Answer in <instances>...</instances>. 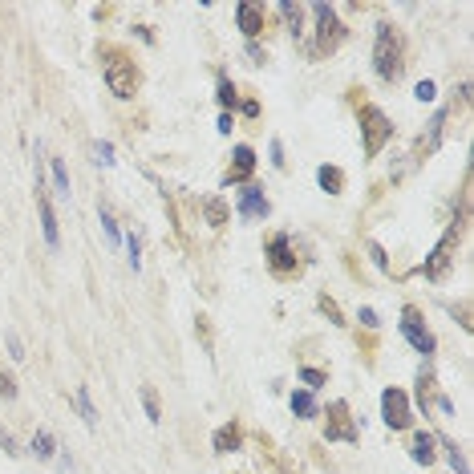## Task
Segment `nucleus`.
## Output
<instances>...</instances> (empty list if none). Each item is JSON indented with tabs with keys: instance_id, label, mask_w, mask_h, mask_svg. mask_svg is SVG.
Here are the masks:
<instances>
[{
	"instance_id": "obj_34",
	"label": "nucleus",
	"mask_w": 474,
	"mask_h": 474,
	"mask_svg": "<svg viewBox=\"0 0 474 474\" xmlns=\"http://www.w3.org/2000/svg\"><path fill=\"white\" fill-rule=\"evenodd\" d=\"M8 357H16V361L25 357V345H21V337H12V333H8Z\"/></svg>"
},
{
	"instance_id": "obj_35",
	"label": "nucleus",
	"mask_w": 474,
	"mask_h": 474,
	"mask_svg": "<svg viewBox=\"0 0 474 474\" xmlns=\"http://www.w3.org/2000/svg\"><path fill=\"white\" fill-rule=\"evenodd\" d=\"M361 324H365V329H377L381 320H377V312H373V308H361Z\"/></svg>"
},
{
	"instance_id": "obj_11",
	"label": "nucleus",
	"mask_w": 474,
	"mask_h": 474,
	"mask_svg": "<svg viewBox=\"0 0 474 474\" xmlns=\"http://www.w3.org/2000/svg\"><path fill=\"white\" fill-rule=\"evenodd\" d=\"M329 430H324V438L329 442H337V438H345V442H357V430L348 426V405L345 401H337V405H329Z\"/></svg>"
},
{
	"instance_id": "obj_33",
	"label": "nucleus",
	"mask_w": 474,
	"mask_h": 474,
	"mask_svg": "<svg viewBox=\"0 0 474 474\" xmlns=\"http://www.w3.org/2000/svg\"><path fill=\"white\" fill-rule=\"evenodd\" d=\"M0 397H16V381H12L4 369H0Z\"/></svg>"
},
{
	"instance_id": "obj_10",
	"label": "nucleus",
	"mask_w": 474,
	"mask_h": 474,
	"mask_svg": "<svg viewBox=\"0 0 474 474\" xmlns=\"http://www.w3.org/2000/svg\"><path fill=\"white\" fill-rule=\"evenodd\" d=\"M37 207H41V231H45V244L57 252L61 248V231H57V215H53V203L45 195V182L37 178Z\"/></svg>"
},
{
	"instance_id": "obj_40",
	"label": "nucleus",
	"mask_w": 474,
	"mask_h": 474,
	"mask_svg": "<svg viewBox=\"0 0 474 474\" xmlns=\"http://www.w3.org/2000/svg\"><path fill=\"white\" fill-rule=\"evenodd\" d=\"M248 57L259 65V61H263V49H259V45H248Z\"/></svg>"
},
{
	"instance_id": "obj_6",
	"label": "nucleus",
	"mask_w": 474,
	"mask_h": 474,
	"mask_svg": "<svg viewBox=\"0 0 474 474\" xmlns=\"http://www.w3.org/2000/svg\"><path fill=\"white\" fill-rule=\"evenodd\" d=\"M381 418H386L389 430H405L414 422V401H410L405 389H397V386L381 389Z\"/></svg>"
},
{
	"instance_id": "obj_21",
	"label": "nucleus",
	"mask_w": 474,
	"mask_h": 474,
	"mask_svg": "<svg viewBox=\"0 0 474 474\" xmlns=\"http://www.w3.org/2000/svg\"><path fill=\"white\" fill-rule=\"evenodd\" d=\"M142 410H146V418H150V422H163V405H158L154 386H142Z\"/></svg>"
},
{
	"instance_id": "obj_20",
	"label": "nucleus",
	"mask_w": 474,
	"mask_h": 474,
	"mask_svg": "<svg viewBox=\"0 0 474 474\" xmlns=\"http://www.w3.org/2000/svg\"><path fill=\"white\" fill-rule=\"evenodd\" d=\"M33 454H37V458H45V462L57 454V442H53V434H45V430L33 434Z\"/></svg>"
},
{
	"instance_id": "obj_30",
	"label": "nucleus",
	"mask_w": 474,
	"mask_h": 474,
	"mask_svg": "<svg viewBox=\"0 0 474 474\" xmlns=\"http://www.w3.org/2000/svg\"><path fill=\"white\" fill-rule=\"evenodd\" d=\"M126 252H130V268L138 272V268H142V248H138V239H134V235L126 239Z\"/></svg>"
},
{
	"instance_id": "obj_39",
	"label": "nucleus",
	"mask_w": 474,
	"mask_h": 474,
	"mask_svg": "<svg viewBox=\"0 0 474 474\" xmlns=\"http://www.w3.org/2000/svg\"><path fill=\"white\" fill-rule=\"evenodd\" d=\"M231 122H235V118H231V114H227V110H223V114H219V134H231Z\"/></svg>"
},
{
	"instance_id": "obj_4",
	"label": "nucleus",
	"mask_w": 474,
	"mask_h": 474,
	"mask_svg": "<svg viewBox=\"0 0 474 474\" xmlns=\"http://www.w3.org/2000/svg\"><path fill=\"white\" fill-rule=\"evenodd\" d=\"M389 118L377 110V106H361V142H365V154L373 158V154H381V146L389 142Z\"/></svg>"
},
{
	"instance_id": "obj_32",
	"label": "nucleus",
	"mask_w": 474,
	"mask_h": 474,
	"mask_svg": "<svg viewBox=\"0 0 474 474\" xmlns=\"http://www.w3.org/2000/svg\"><path fill=\"white\" fill-rule=\"evenodd\" d=\"M320 312H324V316H333V320H337V324H341V320H345V316H341V308H337V304L329 300V296H320Z\"/></svg>"
},
{
	"instance_id": "obj_24",
	"label": "nucleus",
	"mask_w": 474,
	"mask_h": 474,
	"mask_svg": "<svg viewBox=\"0 0 474 474\" xmlns=\"http://www.w3.org/2000/svg\"><path fill=\"white\" fill-rule=\"evenodd\" d=\"M49 171H53V187H57V195H69V174H65V163H61V158H49Z\"/></svg>"
},
{
	"instance_id": "obj_1",
	"label": "nucleus",
	"mask_w": 474,
	"mask_h": 474,
	"mask_svg": "<svg viewBox=\"0 0 474 474\" xmlns=\"http://www.w3.org/2000/svg\"><path fill=\"white\" fill-rule=\"evenodd\" d=\"M401 61H405V37L397 33V25L381 21V25H377V37H373V73H377L381 82H393L397 69H401Z\"/></svg>"
},
{
	"instance_id": "obj_16",
	"label": "nucleus",
	"mask_w": 474,
	"mask_h": 474,
	"mask_svg": "<svg viewBox=\"0 0 474 474\" xmlns=\"http://www.w3.org/2000/svg\"><path fill=\"white\" fill-rule=\"evenodd\" d=\"M276 12H280V16L288 21L292 37L300 41V37H304V4H292V0H280V4H276Z\"/></svg>"
},
{
	"instance_id": "obj_28",
	"label": "nucleus",
	"mask_w": 474,
	"mask_h": 474,
	"mask_svg": "<svg viewBox=\"0 0 474 474\" xmlns=\"http://www.w3.org/2000/svg\"><path fill=\"white\" fill-rule=\"evenodd\" d=\"M207 219H211V227H223V219H227V203H223V199H211V203H207Z\"/></svg>"
},
{
	"instance_id": "obj_9",
	"label": "nucleus",
	"mask_w": 474,
	"mask_h": 474,
	"mask_svg": "<svg viewBox=\"0 0 474 474\" xmlns=\"http://www.w3.org/2000/svg\"><path fill=\"white\" fill-rule=\"evenodd\" d=\"M235 211H239L244 219H268V215H272V203L263 199V187H259V182H248V187L239 191Z\"/></svg>"
},
{
	"instance_id": "obj_7",
	"label": "nucleus",
	"mask_w": 474,
	"mask_h": 474,
	"mask_svg": "<svg viewBox=\"0 0 474 474\" xmlns=\"http://www.w3.org/2000/svg\"><path fill=\"white\" fill-rule=\"evenodd\" d=\"M401 337H405L410 345L418 348L426 361H430L434 348H438V341L430 337V329H426V320H422V312H418L414 304H405V308H401Z\"/></svg>"
},
{
	"instance_id": "obj_13",
	"label": "nucleus",
	"mask_w": 474,
	"mask_h": 474,
	"mask_svg": "<svg viewBox=\"0 0 474 474\" xmlns=\"http://www.w3.org/2000/svg\"><path fill=\"white\" fill-rule=\"evenodd\" d=\"M235 21H239L244 37H248V41H256L259 29H263V4H239V8H235Z\"/></svg>"
},
{
	"instance_id": "obj_17",
	"label": "nucleus",
	"mask_w": 474,
	"mask_h": 474,
	"mask_svg": "<svg viewBox=\"0 0 474 474\" xmlns=\"http://www.w3.org/2000/svg\"><path fill=\"white\" fill-rule=\"evenodd\" d=\"M211 446H215L219 454H235V450H239V422H227L223 430H215Z\"/></svg>"
},
{
	"instance_id": "obj_27",
	"label": "nucleus",
	"mask_w": 474,
	"mask_h": 474,
	"mask_svg": "<svg viewBox=\"0 0 474 474\" xmlns=\"http://www.w3.org/2000/svg\"><path fill=\"white\" fill-rule=\"evenodd\" d=\"M300 381L308 389H320L324 381H329V373H324V369H308V365H304V369H300Z\"/></svg>"
},
{
	"instance_id": "obj_37",
	"label": "nucleus",
	"mask_w": 474,
	"mask_h": 474,
	"mask_svg": "<svg viewBox=\"0 0 474 474\" xmlns=\"http://www.w3.org/2000/svg\"><path fill=\"white\" fill-rule=\"evenodd\" d=\"M272 163L284 167V146H280V138H272Z\"/></svg>"
},
{
	"instance_id": "obj_14",
	"label": "nucleus",
	"mask_w": 474,
	"mask_h": 474,
	"mask_svg": "<svg viewBox=\"0 0 474 474\" xmlns=\"http://www.w3.org/2000/svg\"><path fill=\"white\" fill-rule=\"evenodd\" d=\"M410 458L418 462V466H434V434H426V430H418L414 434V442H410Z\"/></svg>"
},
{
	"instance_id": "obj_3",
	"label": "nucleus",
	"mask_w": 474,
	"mask_h": 474,
	"mask_svg": "<svg viewBox=\"0 0 474 474\" xmlns=\"http://www.w3.org/2000/svg\"><path fill=\"white\" fill-rule=\"evenodd\" d=\"M458 239H462V215H454V223H450V227H446V235H442V244L430 252L426 268H422V272H426V280H434V284H438V280L446 276V268H450V259H454Z\"/></svg>"
},
{
	"instance_id": "obj_25",
	"label": "nucleus",
	"mask_w": 474,
	"mask_h": 474,
	"mask_svg": "<svg viewBox=\"0 0 474 474\" xmlns=\"http://www.w3.org/2000/svg\"><path fill=\"white\" fill-rule=\"evenodd\" d=\"M97 215H102V227H106V235H110V244L118 248V244H122V227L114 223V215H110V207L102 203V211H97Z\"/></svg>"
},
{
	"instance_id": "obj_15",
	"label": "nucleus",
	"mask_w": 474,
	"mask_h": 474,
	"mask_svg": "<svg viewBox=\"0 0 474 474\" xmlns=\"http://www.w3.org/2000/svg\"><path fill=\"white\" fill-rule=\"evenodd\" d=\"M442 122H446V110H438L430 122H426V134H422V142H418V158H426L434 146L442 142Z\"/></svg>"
},
{
	"instance_id": "obj_29",
	"label": "nucleus",
	"mask_w": 474,
	"mask_h": 474,
	"mask_svg": "<svg viewBox=\"0 0 474 474\" xmlns=\"http://www.w3.org/2000/svg\"><path fill=\"white\" fill-rule=\"evenodd\" d=\"M93 154H97V163H102V167H110V163H114V146H110L106 138H97V142H93Z\"/></svg>"
},
{
	"instance_id": "obj_19",
	"label": "nucleus",
	"mask_w": 474,
	"mask_h": 474,
	"mask_svg": "<svg viewBox=\"0 0 474 474\" xmlns=\"http://www.w3.org/2000/svg\"><path fill=\"white\" fill-rule=\"evenodd\" d=\"M292 414H296V418H316V401H312V393H308V389L292 393Z\"/></svg>"
},
{
	"instance_id": "obj_12",
	"label": "nucleus",
	"mask_w": 474,
	"mask_h": 474,
	"mask_svg": "<svg viewBox=\"0 0 474 474\" xmlns=\"http://www.w3.org/2000/svg\"><path fill=\"white\" fill-rule=\"evenodd\" d=\"M256 167V154H252V146H235V154H231V171L223 174V187H231V182H239V178H248Z\"/></svg>"
},
{
	"instance_id": "obj_23",
	"label": "nucleus",
	"mask_w": 474,
	"mask_h": 474,
	"mask_svg": "<svg viewBox=\"0 0 474 474\" xmlns=\"http://www.w3.org/2000/svg\"><path fill=\"white\" fill-rule=\"evenodd\" d=\"M215 97L223 102V106H227V114L239 106V97H235V86H231V78H227V73H219V93H215Z\"/></svg>"
},
{
	"instance_id": "obj_2",
	"label": "nucleus",
	"mask_w": 474,
	"mask_h": 474,
	"mask_svg": "<svg viewBox=\"0 0 474 474\" xmlns=\"http://www.w3.org/2000/svg\"><path fill=\"white\" fill-rule=\"evenodd\" d=\"M312 16H316V45H312V53H333L341 37H345V25H341V16H337V8L333 4H324V0H316L312 4Z\"/></svg>"
},
{
	"instance_id": "obj_8",
	"label": "nucleus",
	"mask_w": 474,
	"mask_h": 474,
	"mask_svg": "<svg viewBox=\"0 0 474 474\" xmlns=\"http://www.w3.org/2000/svg\"><path fill=\"white\" fill-rule=\"evenodd\" d=\"M268 263H272L276 276H292V272L300 268V256L292 252V239H288V235H272V239H268Z\"/></svg>"
},
{
	"instance_id": "obj_26",
	"label": "nucleus",
	"mask_w": 474,
	"mask_h": 474,
	"mask_svg": "<svg viewBox=\"0 0 474 474\" xmlns=\"http://www.w3.org/2000/svg\"><path fill=\"white\" fill-rule=\"evenodd\" d=\"M78 410H82V418H86V426H97V410H93V401H89L86 386L78 389Z\"/></svg>"
},
{
	"instance_id": "obj_38",
	"label": "nucleus",
	"mask_w": 474,
	"mask_h": 474,
	"mask_svg": "<svg viewBox=\"0 0 474 474\" xmlns=\"http://www.w3.org/2000/svg\"><path fill=\"white\" fill-rule=\"evenodd\" d=\"M418 97H422V102H434V97H438V93H434V82H422V86H418Z\"/></svg>"
},
{
	"instance_id": "obj_22",
	"label": "nucleus",
	"mask_w": 474,
	"mask_h": 474,
	"mask_svg": "<svg viewBox=\"0 0 474 474\" xmlns=\"http://www.w3.org/2000/svg\"><path fill=\"white\" fill-rule=\"evenodd\" d=\"M442 442V450H446V458H450V466L458 474H471V466H466V458H462V450H458V442H450V438H438Z\"/></svg>"
},
{
	"instance_id": "obj_36",
	"label": "nucleus",
	"mask_w": 474,
	"mask_h": 474,
	"mask_svg": "<svg viewBox=\"0 0 474 474\" xmlns=\"http://www.w3.org/2000/svg\"><path fill=\"white\" fill-rule=\"evenodd\" d=\"M369 256H373V263H377V268H381V272H386V268H389V259H386V252H381V248H377V244H373V248H369Z\"/></svg>"
},
{
	"instance_id": "obj_5",
	"label": "nucleus",
	"mask_w": 474,
	"mask_h": 474,
	"mask_svg": "<svg viewBox=\"0 0 474 474\" xmlns=\"http://www.w3.org/2000/svg\"><path fill=\"white\" fill-rule=\"evenodd\" d=\"M106 86L114 89V97H134L138 93V65L130 61L126 53H114V61L106 65Z\"/></svg>"
},
{
	"instance_id": "obj_18",
	"label": "nucleus",
	"mask_w": 474,
	"mask_h": 474,
	"mask_svg": "<svg viewBox=\"0 0 474 474\" xmlns=\"http://www.w3.org/2000/svg\"><path fill=\"white\" fill-rule=\"evenodd\" d=\"M316 182H320V191H329V195H341V187H345V174L337 171V167H320V171H316Z\"/></svg>"
},
{
	"instance_id": "obj_31",
	"label": "nucleus",
	"mask_w": 474,
	"mask_h": 474,
	"mask_svg": "<svg viewBox=\"0 0 474 474\" xmlns=\"http://www.w3.org/2000/svg\"><path fill=\"white\" fill-rule=\"evenodd\" d=\"M0 450H4V454H21V446H16V438H12V434L4 430V426H0Z\"/></svg>"
}]
</instances>
